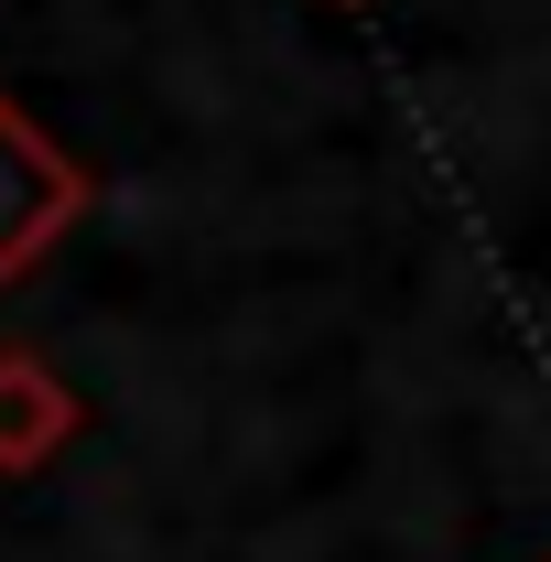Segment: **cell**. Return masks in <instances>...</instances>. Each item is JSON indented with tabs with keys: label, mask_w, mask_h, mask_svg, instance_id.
Returning <instances> with one entry per match:
<instances>
[{
	"label": "cell",
	"mask_w": 551,
	"mask_h": 562,
	"mask_svg": "<svg viewBox=\"0 0 551 562\" xmlns=\"http://www.w3.org/2000/svg\"><path fill=\"white\" fill-rule=\"evenodd\" d=\"M336 11H357V0H336Z\"/></svg>",
	"instance_id": "cell-3"
},
{
	"label": "cell",
	"mask_w": 551,
	"mask_h": 562,
	"mask_svg": "<svg viewBox=\"0 0 551 562\" xmlns=\"http://www.w3.org/2000/svg\"><path fill=\"white\" fill-rule=\"evenodd\" d=\"M76 432H87V401L33 347H11L0 357V476H44Z\"/></svg>",
	"instance_id": "cell-2"
},
{
	"label": "cell",
	"mask_w": 551,
	"mask_h": 562,
	"mask_svg": "<svg viewBox=\"0 0 551 562\" xmlns=\"http://www.w3.org/2000/svg\"><path fill=\"white\" fill-rule=\"evenodd\" d=\"M87 195H98L87 162H76L66 140L0 87V292H11V281H22L76 227V216H87Z\"/></svg>",
	"instance_id": "cell-1"
}]
</instances>
